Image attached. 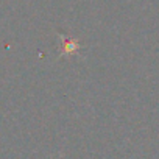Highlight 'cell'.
I'll return each mask as SVG.
<instances>
[{"mask_svg": "<svg viewBox=\"0 0 159 159\" xmlns=\"http://www.w3.org/2000/svg\"><path fill=\"white\" fill-rule=\"evenodd\" d=\"M80 50H81V45H80L78 41L61 38V55H62V56H73V55H76Z\"/></svg>", "mask_w": 159, "mask_h": 159, "instance_id": "cell-1", "label": "cell"}]
</instances>
